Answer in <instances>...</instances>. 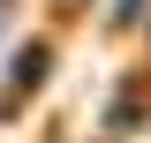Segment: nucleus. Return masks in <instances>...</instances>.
<instances>
[{
    "label": "nucleus",
    "instance_id": "obj_1",
    "mask_svg": "<svg viewBox=\"0 0 151 143\" xmlns=\"http://www.w3.org/2000/svg\"><path fill=\"white\" fill-rule=\"evenodd\" d=\"M45 75H53V45L38 38V45H23V53L8 60V106H15V98H30V90H45Z\"/></svg>",
    "mask_w": 151,
    "mask_h": 143
},
{
    "label": "nucleus",
    "instance_id": "obj_2",
    "mask_svg": "<svg viewBox=\"0 0 151 143\" xmlns=\"http://www.w3.org/2000/svg\"><path fill=\"white\" fill-rule=\"evenodd\" d=\"M144 98H113V106H106V143H129V128H144Z\"/></svg>",
    "mask_w": 151,
    "mask_h": 143
},
{
    "label": "nucleus",
    "instance_id": "obj_3",
    "mask_svg": "<svg viewBox=\"0 0 151 143\" xmlns=\"http://www.w3.org/2000/svg\"><path fill=\"white\" fill-rule=\"evenodd\" d=\"M113 23L129 30V23H144V0H113Z\"/></svg>",
    "mask_w": 151,
    "mask_h": 143
}]
</instances>
